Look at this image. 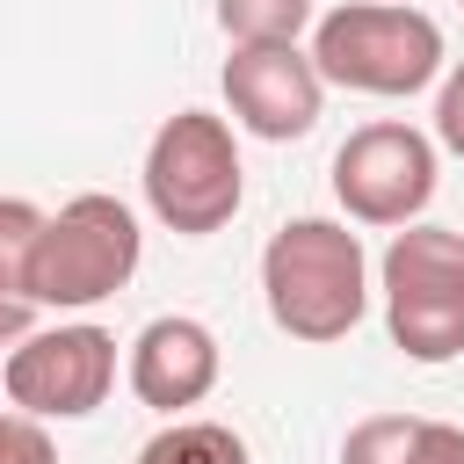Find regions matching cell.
<instances>
[{"label": "cell", "instance_id": "obj_15", "mask_svg": "<svg viewBox=\"0 0 464 464\" xmlns=\"http://www.w3.org/2000/svg\"><path fill=\"white\" fill-rule=\"evenodd\" d=\"M435 145L464 160V58H457V65L442 72V87H435Z\"/></svg>", "mask_w": 464, "mask_h": 464}, {"label": "cell", "instance_id": "obj_17", "mask_svg": "<svg viewBox=\"0 0 464 464\" xmlns=\"http://www.w3.org/2000/svg\"><path fill=\"white\" fill-rule=\"evenodd\" d=\"M457 7H464V0H457Z\"/></svg>", "mask_w": 464, "mask_h": 464}, {"label": "cell", "instance_id": "obj_12", "mask_svg": "<svg viewBox=\"0 0 464 464\" xmlns=\"http://www.w3.org/2000/svg\"><path fill=\"white\" fill-rule=\"evenodd\" d=\"M420 413H362L341 435V464H413Z\"/></svg>", "mask_w": 464, "mask_h": 464}, {"label": "cell", "instance_id": "obj_8", "mask_svg": "<svg viewBox=\"0 0 464 464\" xmlns=\"http://www.w3.org/2000/svg\"><path fill=\"white\" fill-rule=\"evenodd\" d=\"M218 87H225L232 123L246 138H268V145L304 138L326 109V72L304 44H232Z\"/></svg>", "mask_w": 464, "mask_h": 464}, {"label": "cell", "instance_id": "obj_1", "mask_svg": "<svg viewBox=\"0 0 464 464\" xmlns=\"http://www.w3.org/2000/svg\"><path fill=\"white\" fill-rule=\"evenodd\" d=\"M138 261H145L138 210H130L123 196H109V188H80V196H65V203L44 218V232H36L29 261H22V276L0 290V304L87 312V304L116 297V290L138 276Z\"/></svg>", "mask_w": 464, "mask_h": 464}, {"label": "cell", "instance_id": "obj_10", "mask_svg": "<svg viewBox=\"0 0 464 464\" xmlns=\"http://www.w3.org/2000/svg\"><path fill=\"white\" fill-rule=\"evenodd\" d=\"M138 464H254L246 457V435L232 420H203V413H174L145 450Z\"/></svg>", "mask_w": 464, "mask_h": 464}, {"label": "cell", "instance_id": "obj_3", "mask_svg": "<svg viewBox=\"0 0 464 464\" xmlns=\"http://www.w3.org/2000/svg\"><path fill=\"white\" fill-rule=\"evenodd\" d=\"M312 58L326 72V87L348 94H377V102H406L420 87H442V22L406 7V0H341L312 22Z\"/></svg>", "mask_w": 464, "mask_h": 464}, {"label": "cell", "instance_id": "obj_16", "mask_svg": "<svg viewBox=\"0 0 464 464\" xmlns=\"http://www.w3.org/2000/svg\"><path fill=\"white\" fill-rule=\"evenodd\" d=\"M413 464H464V428H457V420H420Z\"/></svg>", "mask_w": 464, "mask_h": 464}, {"label": "cell", "instance_id": "obj_7", "mask_svg": "<svg viewBox=\"0 0 464 464\" xmlns=\"http://www.w3.org/2000/svg\"><path fill=\"white\" fill-rule=\"evenodd\" d=\"M0 392H7L14 413L87 420V413L116 392V334L94 326V319L22 334V341L7 348V362H0Z\"/></svg>", "mask_w": 464, "mask_h": 464}, {"label": "cell", "instance_id": "obj_2", "mask_svg": "<svg viewBox=\"0 0 464 464\" xmlns=\"http://www.w3.org/2000/svg\"><path fill=\"white\" fill-rule=\"evenodd\" d=\"M261 297H268V319L290 341H304V348L348 341L370 312V254L348 232V218L276 225L268 246H261Z\"/></svg>", "mask_w": 464, "mask_h": 464}, {"label": "cell", "instance_id": "obj_5", "mask_svg": "<svg viewBox=\"0 0 464 464\" xmlns=\"http://www.w3.org/2000/svg\"><path fill=\"white\" fill-rule=\"evenodd\" d=\"M384 334L406 362H457L464 355V232L450 225H399L377 261Z\"/></svg>", "mask_w": 464, "mask_h": 464}, {"label": "cell", "instance_id": "obj_9", "mask_svg": "<svg viewBox=\"0 0 464 464\" xmlns=\"http://www.w3.org/2000/svg\"><path fill=\"white\" fill-rule=\"evenodd\" d=\"M123 377H130V399H138V406H152V413L174 420V413H188V406H203V399L218 392L225 348H218V334H210L203 319L160 312V319L138 326V341H130V355H123Z\"/></svg>", "mask_w": 464, "mask_h": 464}, {"label": "cell", "instance_id": "obj_6", "mask_svg": "<svg viewBox=\"0 0 464 464\" xmlns=\"http://www.w3.org/2000/svg\"><path fill=\"white\" fill-rule=\"evenodd\" d=\"M435 181H442V145L399 116L348 130L334 152V203L348 210V225H377V232L420 225L435 203Z\"/></svg>", "mask_w": 464, "mask_h": 464}, {"label": "cell", "instance_id": "obj_4", "mask_svg": "<svg viewBox=\"0 0 464 464\" xmlns=\"http://www.w3.org/2000/svg\"><path fill=\"white\" fill-rule=\"evenodd\" d=\"M239 123L218 109H174L152 145H145V203L167 232L181 239H210L239 218L246 203V167H239Z\"/></svg>", "mask_w": 464, "mask_h": 464}, {"label": "cell", "instance_id": "obj_14", "mask_svg": "<svg viewBox=\"0 0 464 464\" xmlns=\"http://www.w3.org/2000/svg\"><path fill=\"white\" fill-rule=\"evenodd\" d=\"M0 464H58V442L44 435L36 413H14L7 406V420H0Z\"/></svg>", "mask_w": 464, "mask_h": 464}, {"label": "cell", "instance_id": "obj_13", "mask_svg": "<svg viewBox=\"0 0 464 464\" xmlns=\"http://www.w3.org/2000/svg\"><path fill=\"white\" fill-rule=\"evenodd\" d=\"M44 218H51V210H36L29 196H7V203H0V290L22 276V261H29L36 232H44Z\"/></svg>", "mask_w": 464, "mask_h": 464}, {"label": "cell", "instance_id": "obj_11", "mask_svg": "<svg viewBox=\"0 0 464 464\" xmlns=\"http://www.w3.org/2000/svg\"><path fill=\"white\" fill-rule=\"evenodd\" d=\"M312 22H319L312 0H218L225 44H304Z\"/></svg>", "mask_w": 464, "mask_h": 464}]
</instances>
